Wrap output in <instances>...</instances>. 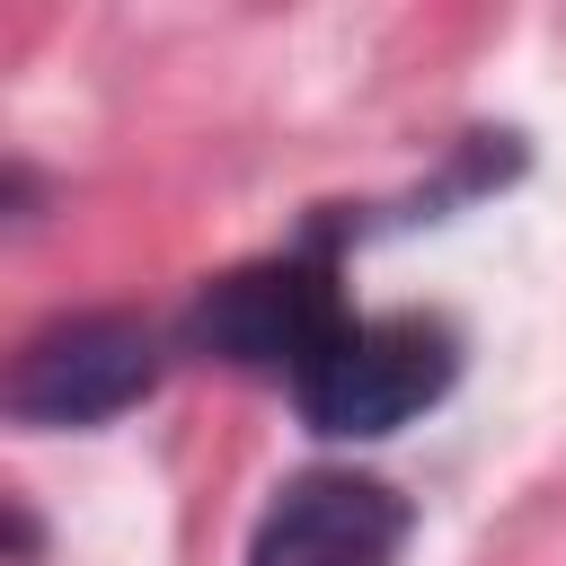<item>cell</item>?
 Wrapping results in <instances>:
<instances>
[{"instance_id":"7a4b0ae2","label":"cell","mask_w":566,"mask_h":566,"mask_svg":"<svg viewBox=\"0 0 566 566\" xmlns=\"http://www.w3.org/2000/svg\"><path fill=\"white\" fill-rule=\"evenodd\" d=\"M345 292H336V248L327 230L283 248V256H248L230 274H212L195 301H186V345L212 354V363H239V371H301L336 327H345Z\"/></svg>"},{"instance_id":"3957f363","label":"cell","mask_w":566,"mask_h":566,"mask_svg":"<svg viewBox=\"0 0 566 566\" xmlns=\"http://www.w3.org/2000/svg\"><path fill=\"white\" fill-rule=\"evenodd\" d=\"M150 389H159V336L133 310H71V318L35 327L9 363V416L44 424V433L115 424Z\"/></svg>"},{"instance_id":"277c9868","label":"cell","mask_w":566,"mask_h":566,"mask_svg":"<svg viewBox=\"0 0 566 566\" xmlns=\"http://www.w3.org/2000/svg\"><path fill=\"white\" fill-rule=\"evenodd\" d=\"M416 539V504L363 469H301L248 531V566H398Z\"/></svg>"},{"instance_id":"6da1fadb","label":"cell","mask_w":566,"mask_h":566,"mask_svg":"<svg viewBox=\"0 0 566 566\" xmlns=\"http://www.w3.org/2000/svg\"><path fill=\"white\" fill-rule=\"evenodd\" d=\"M451 380H460V327L451 318H433V310H371V318H345L292 371V407L327 442H380V433L416 424L424 407H442Z\"/></svg>"},{"instance_id":"5b68a950","label":"cell","mask_w":566,"mask_h":566,"mask_svg":"<svg viewBox=\"0 0 566 566\" xmlns=\"http://www.w3.org/2000/svg\"><path fill=\"white\" fill-rule=\"evenodd\" d=\"M9 557H18V566L35 557V522H27V504H9Z\"/></svg>"}]
</instances>
